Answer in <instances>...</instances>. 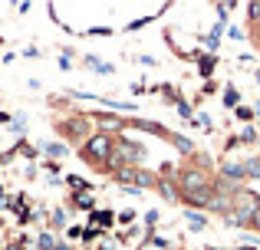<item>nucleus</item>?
<instances>
[{
    "mask_svg": "<svg viewBox=\"0 0 260 250\" xmlns=\"http://www.w3.org/2000/svg\"><path fill=\"white\" fill-rule=\"evenodd\" d=\"M175 145H178V148H181V152H191V148H194V145H191V141H188V138H181V135H175Z\"/></svg>",
    "mask_w": 260,
    "mask_h": 250,
    "instance_id": "obj_7",
    "label": "nucleus"
},
{
    "mask_svg": "<svg viewBox=\"0 0 260 250\" xmlns=\"http://www.w3.org/2000/svg\"><path fill=\"white\" fill-rule=\"evenodd\" d=\"M10 250H23V247H20V244H17V247H10Z\"/></svg>",
    "mask_w": 260,
    "mask_h": 250,
    "instance_id": "obj_14",
    "label": "nucleus"
},
{
    "mask_svg": "<svg viewBox=\"0 0 260 250\" xmlns=\"http://www.w3.org/2000/svg\"><path fill=\"white\" fill-rule=\"evenodd\" d=\"M194 125H201V128H208V125H211V119H208V116H198V119H194Z\"/></svg>",
    "mask_w": 260,
    "mask_h": 250,
    "instance_id": "obj_12",
    "label": "nucleus"
},
{
    "mask_svg": "<svg viewBox=\"0 0 260 250\" xmlns=\"http://www.w3.org/2000/svg\"><path fill=\"white\" fill-rule=\"evenodd\" d=\"M46 152H50V155H63L66 148H63V145H53V141H50V145H46Z\"/></svg>",
    "mask_w": 260,
    "mask_h": 250,
    "instance_id": "obj_10",
    "label": "nucleus"
},
{
    "mask_svg": "<svg viewBox=\"0 0 260 250\" xmlns=\"http://www.w3.org/2000/svg\"><path fill=\"white\" fill-rule=\"evenodd\" d=\"M188 221H191V227H194V231H204V227H208V221H204L201 214H194V211L188 214Z\"/></svg>",
    "mask_w": 260,
    "mask_h": 250,
    "instance_id": "obj_5",
    "label": "nucleus"
},
{
    "mask_svg": "<svg viewBox=\"0 0 260 250\" xmlns=\"http://www.w3.org/2000/svg\"><path fill=\"white\" fill-rule=\"evenodd\" d=\"M224 105H237V89H228V92H224Z\"/></svg>",
    "mask_w": 260,
    "mask_h": 250,
    "instance_id": "obj_8",
    "label": "nucleus"
},
{
    "mask_svg": "<svg viewBox=\"0 0 260 250\" xmlns=\"http://www.w3.org/2000/svg\"><path fill=\"white\" fill-rule=\"evenodd\" d=\"M250 224H254V227H257V231H260V204H257V211H254V218H250Z\"/></svg>",
    "mask_w": 260,
    "mask_h": 250,
    "instance_id": "obj_13",
    "label": "nucleus"
},
{
    "mask_svg": "<svg viewBox=\"0 0 260 250\" xmlns=\"http://www.w3.org/2000/svg\"><path fill=\"white\" fill-rule=\"evenodd\" d=\"M241 250H250V247H241Z\"/></svg>",
    "mask_w": 260,
    "mask_h": 250,
    "instance_id": "obj_15",
    "label": "nucleus"
},
{
    "mask_svg": "<svg viewBox=\"0 0 260 250\" xmlns=\"http://www.w3.org/2000/svg\"><path fill=\"white\" fill-rule=\"evenodd\" d=\"M211 73H214V59H201V76H211Z\"/></svg>",
    "mask_w": 260,
    "mask_h": 250,
    "instance_id": "obj_6",
    "label": "nucleus"
},
{
    "mask_svg": "<svg viewBox=\"0 0 260 250\" xmlns=\"http://www.w3.org/2000/svg\"><path fill=\"white\" fill-rule=\"evenodd\" d=\"M181 185H184V191H188V194H194V191H204V188H208V178H204L201 171H184L181 174Z\"/></svg>",
    "mask_w": 260,
    "mask_h": 250,
    "instance_id": "obj_2",
    "label": "nucleus"
},
{
    "mask_svg": "<svg viewBox=\"0 0 260 250\" xmlns=\"http://www.w3.org/2000/svg\"><path fill=\"white\" fill-rule=\"evenodd\" d=\"M40 247H46V250L53 247V237H50V234H43V237H40Z\"/></svg>",
    "mask_w": 260,
    "mask_h": 250,
    "instance_id": "obj_11",
    "label": "nucleus"
},
{
    "mask_svg": "<svg viewBox=\"0 0 260 250\" xmlns=\"http://www.w3.org/2000/svg\"><path fill=\"white\" fill-rule=\"evenodd\" d=\"M221 174H224L228 181H241V178H244V161H228V165L221 168Z\"/></svg>",
    "mask_w": 260,
    "mask_h": 250,
    "instance_id": "obj_3",
    "label": "nucleus"
},
{
    "mask_svg": "<svg viewBox=\"0 0 260 250\" xmlns=\"http://www.w3.org/2000/svg\"><path fill=\"white\" fill-rule=\"evenodd\" d=\"M244 178H260V158L257 161H244Z\"/></svg>",
    "mask_w": 260,
    "mask_h": 250,
    "instance_id": "obj_4",
    "label": "nucleus"
},
{
    "mask_svg": "<svg viewBox=\"0 0 260 250\" xmlns=\"http://www.w3.org/2000/svg\"><path fill=\"white\" fill-rule=\"evenodd\" d=\"M92 224H112V214H92Z\"/></svg>",
    "mask_w": 260,
    "mask_h": 250,
    "instance_id": "obj_9",
    "label": "nucleus"
},
{
    "mask_svg": "<svg viewBox=\"0 0 260 250\" xmlns=\"http://www.w3.org/2000/svg\"><path fill=\"white\" fill-rule=\"evenodd\" d=\"M109 155H112V145H109V135H95V138L89 141V158L102 161V158H109Z\"/></svg>",
    "mask_w": 260,
    "mask_h": 250,
    "instance_id": "obj_1",
    "label": "nucleus"
}]
</instances>
